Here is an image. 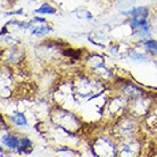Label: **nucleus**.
Wrapping results in <instances>:
<instances>
[{"label":"nucleus","instance_id":"nucleus-7","mask_svg":"<svg viewBox=\"0 0 157 157\" xmlns=\"http://www.w3.org/2000/svg\"><path fill=\"white\" fill-rule=\"evenodd\" d=\"M36 12L40 13V14H55L56 10L52 7H50L49 5H43L42 7H40L39 9H36Z\"/></svg>","mask_w":157,"mask_h":157},{"label":"nucleus","instance_id":"nucleus-5","mask_svg":"<svg viewBox=\"0 0 157 157\" xmlns=\"http://www.w3.org/2000/svg\"><path fill=\"white\" fill-rule=\"evenodd\" d=\"M130 14L133 15L134 17H146L147 14H148V10L144 7H140V8H136L133 10H131Z\"/></svg>","mask_w":157,"mask_h":157},{"label":"nucleus","instance_id":"nucleus-3","mask_svg":"<svg viewBox=\"0 0 157 157\" xmlns=\"http://www.w3.org/2000/svg\"><path fill=\"white\" fill-rule=\"evenodd\" d=\"M2 144H5L6 146H8L9 148H13V149H15L18 147V140L16 139L15 137H13V136H4L2 137Z\"/></svg>","mask_w":157,"mask_h":157},{"label":"nucleus","instance_id":"nucleus-8","mask_svg":"<svg viewBox=\"0 0 157 157\" xmlns=\"http://www.w3.org/2000/svg\"><path fill=\"white\" fill-rule=\"evenodd\" d=\"M50 31V28H48V26H39V28L34 29L32 33L34 34V36H44V34H47L48 32Z\"/></svg>","mask_w":157,"mask_h":157},{"label":"nucleus","instance_id":"nucleus-9","mask_svg":"<svg viewBox=\"0 0 157 157\" xmlns=\"http://www.w3.org/2000/svg\"><path fill=\"white\" fill-rule=\"evenodd\" d=\"M64 55L73 57V58H78V57H80L78 51H75V50H73V49H67V50H65L64 51Z\"/></svg>","mask_w":157,"mask_h":157},{"label":"nucleus","instance_id":"nucleus-4","mask_svg":"<svg viewBox=\"0 0 157 157\" xmlns=\"http://www.w3.org/2000/svg\"><path fill=\"white\" fill-rule=\"evenodd\" d=\"M12 121L15 123V124H17V125H26L28 124V122H26V118H25V116H24L23 114H21V113H17L16 115H14L12 117Z\"/></svg>","mask_w":157,"mask_h":157},{"label":"nucleus","instance_id":"nucleus-6","mask_svg":"<svg viewBox=\"0 0 157 157\" xmlns=\"http://www.w3.org/2000/svg\"><path fill=\"white\" fill-rule=\"evenodd\" d=\"M147 50H149V52H151L153 55H157V42L154 40H148L145 43Z\"/></svg>","mask_w":157,"mask_h":157},{"label":"nucleus","instance_id":"nucleus-1","mask_svg":"<svg viewBox=\"0 0 157 157\" xmlns=\"http://www.w3.org/2000/svg\"><path fill=\"white\" fill-rule=\"evenodd\" d=\"M131 28L132 29L139 28L141 29L142 31L148 32V23L145 20V17H133L132 23H131Z\"/></svg>","mask_w":157,"mask_h":157},{"label":"nucleus","instance_id":"nucleus-2","mask_svg":"<svg viewBox=\"0 0 157 157\" xmlns=\"http://www.w3.org/2000/svg\"><path fill=\"white\" fill-rule=\"evenodd\" d=\"M18 150L20 153L24 154H30L32 151V144L31 141L26 139V138H23L20 141V145H18Z\"/></svg>","mask_w":157,"mask_h":157}]
</instances>
